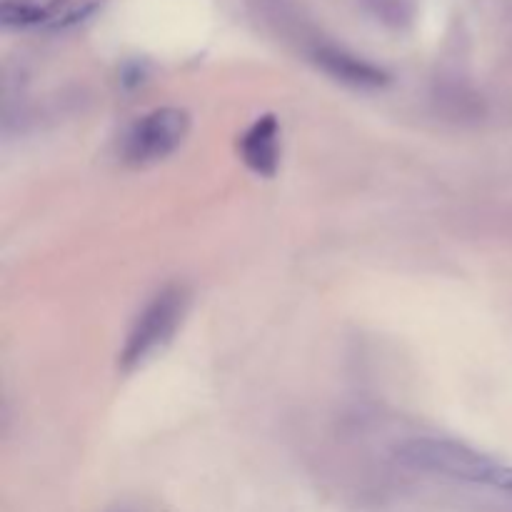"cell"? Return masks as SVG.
<instances>
[{
  "instance_id": "cell-1",
  "label": "cell",
  "mask_w": 512,
  "mask_h": 512,
  "mask_svg": "<svg viewBox=\"0 0 512 512\" xmlns=\"http://www.w3.org/2000/svg\"><path fill=\"white\" fill-rule=\"evenodd\" d=\"M398 458L400 463L418 473L440 475L455 483L483 485V488L512 495V465L500 463L455 440L415 438L398 450Z\"/></svg>"
},
{
  "instance_id": "cell-2",
  "label": "cell",
  "mask_w": 512,
  "mask_h": 512,
  "mask_svg": "<svg viewBox=\"0 0 512 512\" xmlns=\"http://www.w3.org/2000/svg\"><path fill=\"white\" fill-rule=\"evenodd\" d=\"M188 308L190 293L183 285H168V288L158 290L130 325L128 338L120 350V368L125 373H133V370L150 363L178 333L185 315H188Z\"/></svg>"
},
{
  "instance_id": "cell-3",
  "label": "cell",
  "mask_w": 512,
  "mask_h": 512,
  "mask_svg": "<svg viewBox=\"0 0 512 512\" xmlns=\"http://www.w3.org/2000/svg\"><path fill=\"white\" fill-rule=\"evenodd\" d=\"M190 133V115L183 108H155L135 120L120 140V158L145 168L170 158Z\"/></svg>"
},
{
  "instance_id": "cell-4",
  "label": "cell",
  "mask_w": 512,
  "mask_h": 512,
  "mask_svg": "<svg viewBox=\"0 0 512 512\" xmlns=\"http://www.w3.org/2000/svg\"><path fill=\"white\" fill-rule=\"evenodd\" d=\"M103 0H3L0 23L5 28H70L95 13Z\"/></svg>"
},
{
  "instance_id": "cell-5",
  "label": "cell",
  "mask_w": 512,
  "mask_h": 512,
  "mask_svg": "<svg viewBox=\"0 0 512 512\" xmlns=\"http://www.w3.org/2000/svg\"><path fill=\"white\" fill-rule=\"evenodd\" d=\"M240 158L253 173L273 178L280 165V125L275 115H263L243 133L238 143Z\"/></svg>"
},
{
  "instance_id": "cell-6",
  "label": "cell",
  "mask_w": 512,
  "mask_h": 512,
  "mask_svg": "<svg viewBox=\"0 0 512 512\" xmlns=\"http://www.w3.org/2000/svg\"><path fill=\"white\" fill-rule=\"evenodd\" d=\"M318 60L325 65V70H330V73L338 75V78L348 80V83L380 85L385 80V75L380 73L375 65L353 58V55L348 53H338V50H320Z\"/></svg>"
},
{
  "instance_id": "cell-7",
  "label": "cell",
  "mask_w": 512,
  "mask_h": 512,
  "mask_svg": "<svg viewBox=\"0 0 512 512\" xmlns=\"http://www.w3.org/2000/svg\"><path fill=\"white\" fill-rule=\"evenodd\" d=\"M375 13L383 20H393V23H403L413 13V0H365Z\"/></svg>"
},
{
  "instance_id": "cell-8",
  "label": "cell",
  "mask_w": 512,
  "mask_h": 512,
  "mask_svg": "<svg viewBox=\"0 0 512 512\" xmlns=\"http://www.w3.org/2000/svg\"><path fill=\"white\" fill-rule=\"evenodd\" d=\"M108 512H138V510H133V508H113V510H108Z\"/></svg>"
}]
</instances>
